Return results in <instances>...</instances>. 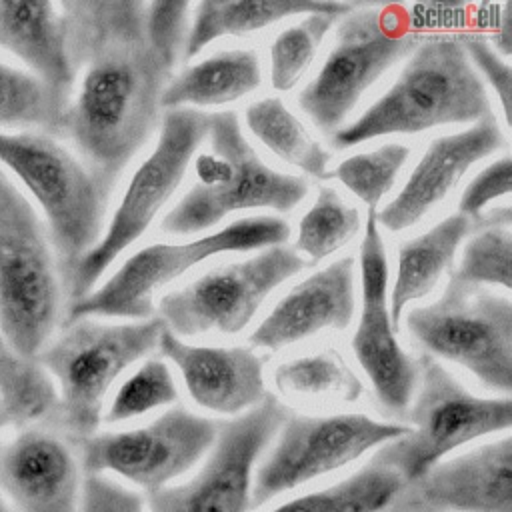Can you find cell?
Segmentation results:
<instances>
[{
    "mask_svg": "<svg viewBox=\"0 0 512 512\" xmlns=\"http://www.w3.org/2000/svg\"><path fill=\"white\" fill-rule=\"evenodd\" d=\"M144 4L134 0L66 2L76 92L60 118L86 168L106 194L160 124L172 72L144 32Z\"/></svg>",
    "mask_w": 512,
    "mask_h": 512,
    "instance_id": "1",
    "label": "cell"
},
{
    "mask_svg": "<svg viewBox=\"0 0 512 512\" xmlns=\"http://www.w3.org/2000/svg\"><path fill=\"white\" fill-rule=\"evenodd\" d=\"M486 116H492V104L460 36H430L414 48L392 86L336 130L332 142L350 148L388 134L474 124Z\"/></svg>",
    "mask_w": 512,
    "mask_h": 512,
    "instance_id": "2",
    "label": "cell"
},
{
    "mask_svg": "<svg viewBox=\"0 0 512 512\" xmlns=\"http://www.w3.org/2000/svg\"><path fill=\"white\" fill-rule=\"evenodd\" d=\"M164 328L160 318L118 324L92 318L66 322L36 358L56 386L58 402L50 418L56 430L74 444L96 434L114 382L158 348Z\"/></svg>",
    "mask_w": 512,
    "mask_h": 512,
    "instance_id": "3",
    "label": "cell"
},
{
    "mask_svg": "<svg viewBox=\"0 0 512 512\" xmlns=\"http://www.w3.org/2000/svg\"><path fill=\"white\" fill-rule=\"evenodd\" d=\"M62 274L46 224L0 166V338L28 360L62 316Z\"/></svg>",
    "mask_w": 512,
    "mask_h": 512,
    "instance_id": "4",
    "label": "cell"
},
{
    "mask_svg": "<svg viewBox=\"0 0 512 512\" xmlns=\"http://www.w3.org/2000/svg\"><path fill=\"white\" fill-rule=\"evenodd\" d=\"M210 146L194 160V184L162 218L168 234H198L228 214L270 208L294 210L308 194V184L294 174L268 166L240 130L232 110L208 114Z\"/></svg>",
    "mask_w": 512,
    "mask_h": 512,
    "instance_id": "5",
    "label": "cell"
},
{
    "mask_svg": "<svg viewBox=\"0 0 512 512\" xmlns=\"http://www.w3.org/2000/svg\"><path fill=\"white\" fill-rule=\"evenodd\" d=\"M0 164L32 194L46 218L64 290L104 232L108 196L94 174L42 132L0 130Z\"/></svg>",
    "mask_w": 512,
    "mask_h": 512,
    "instance_id": "6",
    "label": "cell"
},
{
    "mask_svg": "<svg viewBox=\"0 0 512 512\" xmlns=\"http://www.w3.org/2000/svg\"><path fill=\"white\" fill-rule=\"evenodd\" d=\"M416 362L418 384L406 412L408 430L374 452L404 484L418 480L458 448L512 426L510 396L472 394L428 354H420Z\"/></svg>",
    "mask_w": 512,
    "mask_h": 512,
    "instance_id": "7",
    "label": "cell"
},
{
    "mask_svg": "<svg viewBox=\"0 0 512 512\" xmlns=\"http://www.w3.org/2000/svg\"><path fill=\"white\" fill-rule=\"evenodd\" d=\"M288 236L290 226L286 220L250 216L194 240L150 244L126 258L100 288L70 302L68 322L80 318L148 320L154 312L156 292L190 268L224 252H248L284 244Z\"/></svg>",
    "mask_w": 512,
    "mask_h": 512,
    "instance_id": "8",
    "label": "cell"
},
{
    "mask_svg": "<svg viewBox=\"0 0 512 512\" xmlns=\"http://www.w3.org/2000/svg\"><path fill=\"white\" fill-rule=\"evenodd\" d=\"M418 44V32L402 8L354 6L342 16L322 66L298 94L300 110L316 128L334 134L370 86Z\"/></svg>",
    "mask_w": 512,
    "mask_h": 512,
    "instance_id": "9",
    "label": "cell"
},
{
    "mask_svg": "<svg viewBox=\"0 0 512 512\" xmlns=\"http://www.w3.org/2000/svg\"><path fill=\"white\" fill-rule=\"evenodd\" d=\"M422 354L466 368L484 388L512 392V302L486 288L448 278L442 294L406 314Z\"/></svg>",
    "mask_w": 512,
    "mask_h": 512,
    "instance_id": "10",
    "label": "cell"
},
{
    "mask_svg": "<svg viewBox=\"0 0 512 512\" xmlns=\"http://www.w3.org/2000/svg\"><path fill=\"white\" fill-rule=\"evenodd\" d=\"M206 134L208 114L196 108L164 110L158 142L132 174L100 240L66 286L72 302L88 294L108 266L150 228L182 184Z\"/></svg>",
    "mask_w": 512,
    "mask_h": 512,
    "instance_id": "11",
    "label": "cell"
},
{
    "mask_svg": "<svg viewBox=\"0 0 512 512\" xmlns=\"http://www.w3.org/2000/svg\"><path fill=\"white\" fill-rule=\"evenodd\" d=\"M406 424L362 412L288 414L254 472L252 510L400 438Z\"/></svg>",
    "mask_w": 512,
    "mask_h": 512,
    "instance_id": "12",
    "label": "cell"
},
{
    "mask_svg": "<svg viewBox=\"0 0 512 512\" xmlns=\"http://www.w3.org/2000/svg\"><path fill=\"white\" fill-rule=\"evenodd\" d=\"M218 422L172 406L148 424L96 432L78 442L84 474L120 478L146 494L176 484L212 448Z\"/></svg>",
    "mask_w": 512,
    "mask_h": 512,
    "instance_id": "13",
    "label": "cell"
},
{
    "mask_svg": "<svg viewBox=\"0 0 512 512\" xmlns=\"http://www.w3.org/2000/svg\"><path fill=\"white\" fill-rule=\"evenodd\" d=\"M272 394L248 412L218 422L202 466L184 482L146 494L148 512H250L256 466L288 416Z\"/></svg>",
    "mask_w": 512,
    "mask_h": 512,
    "instance_id": "14",
    "label": "cell"
},
{
    "mask_svg": "<svg viewBox=\"0 0 512 512\" xmlns=\"http://www.w3.org/2000/svg\"><path fill=\"white\" fill-rule=\"evenodd\" d=\"M308 262L284 244L268 246L220 268H214L180 290L164 294L158 302V318L180 336L206 332H242L262 302L288 278L304 270Z\"/></svg>",
    "mask_w": 512,
    "mask_h": 512,
    "instance_id": "15",
    "label": "cell"
},
{
    "mask_svg": "<svg viewBox=\"0 0 512 512\" xmlns=\"http://www.w3.org/2000/svg\"><path fill=\"white\" fill-rule=\"evenodd\" d=\"M388 278L376 210H368L360 244V318L350 346L378 404L390 414L406 416L418 384V362L396 336L388 306Z\"/></svg>",
    "mask_w": 512,
    "mask_h": 512,
    "instance_id": "16",
    "label": "cell"
},
{
    "mask_svg": "<svg viewBox=\"0 0 512 512\" xmlns=\"http://www.w3.org/2000/svg\"><path fill=\"white\" fill-rule=\"evenodd\" d=\"M386 512H512L510 434L438 462Z\"/></svg>",
    "mask_w": 512,
    "mask_h": 512,
    "instance_id": "17",
    "label": "cell"
},
{
    "mask_svg": "<svg viewBox=\"0 0 512 512\" xmlns=\"http://www.w3.org/2000/svg\"><path fill=\"white\" fill-rule=\"evenodd\" d=\"M82 464L60 430L32 424L0 442V494L14 512H80Z\"/></svg>",
    "mask_w": 512,
    "mask_h": 512,
    "instance_id": "18",
    "label": "cell"
},
{
    "mask_svg": "<svg viewBox=\"0 0 512 512\" xmlns=\"http://www.w3.org/2000/svg\"><path fill=\"white\" fill-rule=\"evenodd\" d=\"M504 144L506 136L494 114L466 130L434 138L394 198L376 210L378 226L388 232L412 228L448 196L470 166Z\"/></svg>",
    "mask_w": 512,
    "mask_h": 512,
    "instance_id": "19",
    "label": "cell"
},
{
    "mask_svg": "<svg viewBox=\"0 0 512 512\" xmlns=\"http://www.w3.org/2000/svg\"><path fill=\"white\" fill-rule=\"evenodd\" d=\"M156 350L178 368L190 398L212 414L234 418L268 396L266 358L252 348L188 344L164 328Z\"/></svg>",
    "mask_w": 512,
    "mask_h": 512,
    "instance_id": "20",
    "label": "cell"
},
{
    "mask_svg": "<svg viewBox=\"0 0 512 512\" xmlns=\"http://www.w3.org/2000/svg\"><path fill=\"white\" fill-rule=\"evenodd\" d=\"M356 310L354 258L342 256L286 292L250 334V344L280 350L322 330H344Z\"/></svg>",
    "mask_w": 512,
    "mask_h": 512,
    "instance_id": "21",
    "label": "cell"
},
{
    "mask_svg": "<svg viewBox=\"0 0 512 512\" xmlns=\"http://www.w3.org/2000/svg\"><path fill=\"white\" fill-rule=\"evenodd\" d=\"M0 50L22 62L26 72L48 88L64 114L76 70L62 4L0 0Z\"/></svg>",
    "mask_w": 512,
    "mask_h": 512,
    "instance_id": "22",
    "label": "cell"
},
{
    "mask_svg": "<svg viewBox=\"0 0 512 512\" xmlns=\"http://www.w3.org/2000/svg\"><path fill=\"white\" fill-rule=\"evenodd\" d=\"M482 222H474L456 212L442 218L426 232L406 240L398 248L396 274L388 292V306L394 326H400V316L406 304L434 292L440 278L452 268L460 244Z\"/></svg>",
    "mask_w": 512,
    "mask_h": 512,
    "instance_id": "23",
    "label": "cell"
},
{
    "mask_svg": "<svg viewBox=\"0 0 512 512\" xmlns=\"http://www.w3.org/2000/svg\"><path fill=\"white\" fill-rule=\"evenodd\" d=\"M262 82L260 58L250 48H228L172 76L162 94V108L220 106L252 94Z\"/></svg>",
    "mask_w": 512,
    "mask_h": 512,
    "instance_id": "24",
    "label": "cell"
},
{
    "mask_svg": "<svg viewBox=\"0 0 512 512\" xmlns=\"http://www.w3.org/2000/svg\"><path fill=\"white\" fill-rule=\"evenodd\" d=\"M354 6L342 2H272V0H240V2H200L190 16L184 58H192L218 38L256 34L284 18L306 16L314 12L348 14Z\"/></svg>",
    "mask_w": 512,
    "mask_h": 512,
    "instance_id": "25",
    "label": "cell"
},
{
    "mask_svg": "<svg viewBox=\"0 0 512 512\" xmlns=\"http://www.w3.org/2000/svg\"><path fill=\"white\" fill-rule=\"evenodd\" d=\"M404 480L378 458L324 488L294 496L266 512H386Z\"/></svg>",
    "mask_w": 512,
    "mask_h": 512,
    "instance_id": "26",
    "label": "cell"
},
{
    "mask_svg": "<svg viewBox=\"0 0 512 512\" xmlns=\"http://www.w3.org/2000/svg\"><path fill=\"white\" fill-rule=\"evenodd\" d=\"M244 120L248 130L282 162L312 178H326L330 152L306 130L282 98L266 96L252 102Z\"/></svg>",
    "mask_w": 512,
    "mask_h": 512,
    "instance_id": "27",
    "label": "cell"
},
{
    "mask_svg": "<svg viewBox=\"0 0 512 512\" xmlns=\"http://www.w3.org/2000/svg\"><path fill=\"white\" fill-rule=\"evenodd\" d=\"M56 402V386L38 360L0 350V434L50 420Z\"/></svg>",
    "mask_w": 512,
    "mask_h": 512,
    "instance_id": "28",
    "label": "cell"
},
{
    "mask_svg": "<svg viewBox=\"0 0 512 512\" xmlns=\"http://www.w3.org/2000/svg\"><path fill=\"white\" fill-rule=\"evenodd\" d=\"M512 212L510 206H498L486 212L484 222L470 234L462 248L458 266L450 278L476 288L512 286Z\"/></svg>",
    "mask_w": 512,
    "mask_h": 512,
    "instance_id": "29",
    "label": "cell"
},
{
    "mask_svg": "<svg viewBox=\"0 0 512 512\" xmlns=\"http://www.w3.org/2000/svg\"><path fill=\"white\" fill-rule=\"evenodd\" d=\"M274 386L286 398L356 402L364 388L344 358L322 350L286 360L274 370Z\"/></svg>",
    "mask_w": 512,
    "mask_h": 512,
    "instance_id": "30",
    "label": "cell"
},
{
    "mask_svg": "<svg viewBox=\"0 0 512 512\" xmlns=\"http://www.w3.org/2000/svg\"><path fill=\"white\" fill-rule=\"evenodd\" d=\"M360 230V214L334 188L318 190L314 204L304 212L296 232V252L320 262L340 250Z\"/></svg>",
    "mask_w": 512,
    "mask_h": 512,
    "instance_id": "31",
    "label": "cell"
},
{
    "mask_svg": "<svg viewBox=\"0 0 512 512\" xmlns=\"http://www.w3.org/2000/svg\"><path fill=\"white\" fill-rule=\"evenodd\" d=\"M338 18L342 16L332 12L306 14L296 24L276 34L268 50L270 82L274 90L288 92L298 84L314 62L324 36L332 30Z\"/></svg>",
    "mask_w": 512,
    "mask_h": 512,
    "instance_id": "32",
    "label": "cell"
},
{
    "mask_svg": "<svg viewBox=\"0 0 512 512\" xmlns=\"http://www.w3.org/2000/svg\"><path fill=\"white\" fill-rule=\"evenodd\" d=\"M62 108L48 88L24 68L0 62V128L60 130Z\"/></svg>",
    "mask_w": 512,
    "mask_h": 512,
    "instance_id": "33",
    "label": "cell"
},
{
    "mask_svg": "<svg viewBox=\"0 0 512 512\" xmlns=\"http://www.w3.org/2000/svg\"><path fill=\"white\" fill-rule=\"evenodd\" d=\"M410 158L406 144L388 142L374 150L352 154L344 158L326 178L338 180L356 198H360L368 210H376L378 204L394 188L400 170Z\"/></svg>",
    "mask_w": 512,
    "mask_h": 512,
    "instance_id": "34",
    "label": "cell"
},
{
    "mask_svg": "<svg viewBox=\"0 0 512 512\" xmlns=\"http://www.w3.org/2000/svg\"><path fill=\"white\" fill-rule=\"evenodd\" d=\"M178 400V386L164 360L142 362L114 392L102 420L108 424L128 422Z\"/></svg>",
    "mask_w": 512,
    "mask_h": 512,
    "instance_id": "35",
    "label": "cell"
},
{
    "mask_svg": "<svg viewBox=\"0 0 512 512\" xmlns=\"http://www.w3.org/2000/svg\"><path fill=\"white\" fill-rule=\"evenodd\" d=\"M190 10L192 4L188 2L144 4V32L148 44L170 72H174L180 56L184 54L190 28Z\"/></svg>",
    "mask_w": 512,
    "mask_h": 512,
    "instance_id": "36",
    "label": "cell"
},
{
    "mask_svg": "<svg viewBox=\"0 0 512 512\" xmlns=\"http://www.w3.org/2000/svg\"><path fill=\"white\" fill-rule=\"evenodd\" d=\"M512 188V162L510 156H502L484 166L464 188L458 212L474 222L484 220V210L498 198L508 196Z\"/></svg>",
    "mask_w": 512,
    "mask_h": 512,
    "instance_id": "37",
    "label": "cell"
},
{
    "mask_svg": "<svg viewBox=\"0 0 512 512\" xmlns=\"http://www.w3.org/2000/svg\"><path fill=\"white\" fill-rule=\"evenodd\" d=\"M460 42L480 76V80L488 82L494 90V94L500 100L502 114L506 122H510V98H512V68L510 64L490 46V42L484 36L478 34H464L460 36Z\"/></svg>",
    "mask_w": 512,
    "mask_h": 512,
    "instance_id": "38",
    "label": "cell"
},
{
    "mask_svg": "<svg viewBox=\"0 0 512 512\" xmlns=\"http://www.w3.org/2000/svg\"><path fill=\"white\" fill-rule=\"evenodd\" d=\"M80 512H148L144 498L120 480L84 474Z\"/></svg>",
    "mask_w": 512,
    "mask_h": 512,
    "instance_id": "39",
    "label": "cell"
},
{
    "mask_svg": "<svg viewBox=\"0 0 512 512\" xmlns=\"http://www.w3.org/2000/svg\"><path fill=\"white\" fill-rule=\"evenodd\" d=\"M496 34L490 42V46L500 54V56H510L512 52V4H504L502 6V14H500V22L496 26Z\"/></svg>",
    "mask_w": 512,
    "mask_h": 512,
    "instance_id": "40",
    "label": "cell"
},
{
    "mask_svg": "<svg viewBox=\"0 0 512 512\" xmlns=\"http://www.w3.org/2000/svg\"><path fill=\"white\" fill-rule=\"evenodd\" d=\"M0 512H14L10 506H8V502L4 500V496L0 494Z\"/></svg>",
    "mask_w": 512,
    "mask_h": 512,
    "instance_id": "41",
    "label": "cell"
},
{
    "mask_svg": "<svg viewBox=\"0 0 512 512\" xmlns=\"http://www.w3.org/2000/svg\"><path fill=\"white\" fill-rule=\"evenodd\" d=\"M0 350H4V342H2V338H0Z\"/></svg>",
    "mask_w": 512,
    "mask_h": 512,
    "instance_id": "42",
    "label": "cell"
}]
</instances>
